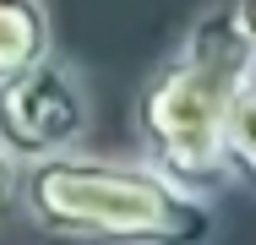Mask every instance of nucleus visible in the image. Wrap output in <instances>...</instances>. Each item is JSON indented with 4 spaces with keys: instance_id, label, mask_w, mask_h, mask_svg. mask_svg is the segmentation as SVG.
<instances>
[{
    "instance_id": "0eeeda50",
    "label": "nucleus",
    "mask_w": 256,
    "mask_h": 245,
    "mask_svg": "<svg viewBox=\"0 0 256 245\" xmlns=\"http://www.w3.org/2000/svg\"><path fill=\"white\" fill-rule=\"evenodd\" d=\"M240 11H246V28H251V44H256V0H240Z\"/></svg>"
},
{
    "instance_id": "7ed1b4c3",
    "label": "nucleus",
    "mask_w": 256,
    "mask_h": 245,
    "mask_svg": "<svg viewBox=\"0 0 256 245\" xmlns=\"http://www.w3.org/2000/svg\"><path fill=\"white\" fill-rule=\"evenodd\" d=\"M88 126H93V93L66 54H50L33 71L0 82V147L22 169L38 158L76 152Z\"/></svg>"
},
{
    "instance_id": "f257e3e1",
    "label": "nucleus",
    "mask_w": 256,
    "mask_h": 245,
    "mask_svg": "<svg viewBox=\"0 0 256 245\" xmlns=\"http://www.w3.org/2000/svg\"><path fill=\"white\" fill-rule=\"evenodd\" d=\"M256 71V44L240 0H218L191 16L186 38L169 60H158L131 104L136 158L169 174L196 196H218L229 186L224 131L240 88Z\"/></svg>"
},
{
    "instance_id": "39448f33",
    "label": "nucleus",
    "mask_w": 256,
    "mask_h": 245,
    "mask_svg": "<svg viewBox=\"0 0 256 245\" xmlns=\"http://www.w3.org/2000/svg\"><path fill=\"white\" fill-rule=\"evenodd\" d=\"M224 158H229V180L256 191V71L240 88L234 109H229V131H224Z\"/></svg>"
},
{
    "instance_id": "423d86ee",
    "label": "nucleus",
    "mask_w": 256,
    "mask_h": 245,
    "mask_svg": "<svg viewBox=\"0 0 256 245\" xmlns=\"http://www.w3.org/2000/svg\"><path fill=\"white\" fill-rule=\"evenodd\" d=\"M16 191H22V164H16V158L0 147V218L16 207Z\"/></svg>"
},
{
    "instance_id": "20e7f679",
    "label": "nucleus",
    "mask_w": 256,
    "mask_h": 245,
    "mask_svg": "<svg viewBox=\"0 0 256 245\" xmlns=\"http://www.w3.org/2000/svg\"><path fill=\"white\" fill-rule=\"evenodd\" d=\"M54 54L50 0H0V82L33 71Z\"/></svg>"
},
{
    "instance_id": "f03ea898",
    "label": "nucleus",
    "mask_w": 256,
    "mask_h": 245,
    "mask_svg": "<svg viewBox=\"0 0 256 245\" xmlns=\"http://www.w3.org/2000/svg\"><path fill=\"white\" fill-rule=\"evenodd\" d=\"M22 218L60 245H212L218 202L142 158L60 152L22 169Z\"/></svg>"
}]
</instances>
